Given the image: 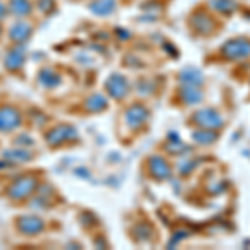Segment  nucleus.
I'll return each instance as SVG.
<instances>
[{
    "mask_svg": "<svg viewBox=\"0 0 250 250\" xmlns=\"http://www.w3.org/2000/svg\"><path fill=\"white\" fill-rule=\"evenodd\" d=\"M30 32H32V27L27 22H17V23L12 25L9 34H10V39L14 40V42H23V40L30 35Z\"/></svg>",
    "mask_w": 250,
    "mask_h": 250,
    "instance_id": "nucleus-4",
    "label": "nucleus"
},
{
    "mask_svg": "<svg viewBox=\"0 0 250 250\" xmlns=\"http://www.w3.org/2000/svg\"><path fill=\"white\" fill-rule=\"evenodd\" d=\"M10 9H12L14 14H17V15L30 14V5H29V2H27V0H12Z\"/></svg>",
    "mask_w": 250,
    "mask_h": 250,
    "instance_id": "nucleus-5",
    "label": "nucleus"
},
{
    "mask_svg": "<svg viewBox=\"0 0 250 250\" xmlns=\"http://www.w3.org/2000/svg\"><path fill=\"white\" fill-rule=\"evenodd\" d=\"M20 122V115L15 108L12 107H3L0 108V130L9 132L14 130Z\"/></svg>",
    "mask_w": 250,
    "mask_h": 250,
    "instance_id": "nucleus-1",
    "label": "nucleus"
},
{
    "mask_svg": "<svg viewBox=\"0 0 250 250\" xmlns=\"http://www.w3.org/2000/svg\"><path fill=\"white\" fill-rule=\"evenodd\" d=\"M22 55H20V52L17 50H12L9 54V57H7V63H9L10 68H17L20 65V62H22Z\"/></svg>",
    "mask_w": 250,
    "mask_h": 250,
    "instance_id": "nucleus-6",
    "label": "nucleus"
},
{
    "mask_svg": "<svg viewBox=\"0 0 250 250\" xmlns=\"http://www.w3.org/2000/svg\"><path fill=\"white\" fill-rule=\"evenodd\" d=\"M19 230L22 233H27V235H35V233L42 232L43 229V222L37 219V217H22L17 222Z\"/></svg>",
    "mask_w": 250,
    "mask_h": 250,
    "instance_id": "nucleus-3",
    "label": "nucleus"
},
{
    "mask_svg": "<svg viewBox=\"0 0 250 250\" xmlns=\"http://www.w3.org/2000/svg\"><path fill=\"white\" fill-rule=\"evenodd\" d=\"M35 179H32V177H25V179H20L17 180L14 185L10 187V197L12 199H23V197H29V193H32L35 187Z\"/></svg>",
    "mask_w": 250,
    "mask_h": 250,
    "instance_id": "nucleus-2",
    "label": "nucleus"
}]
</instances>
